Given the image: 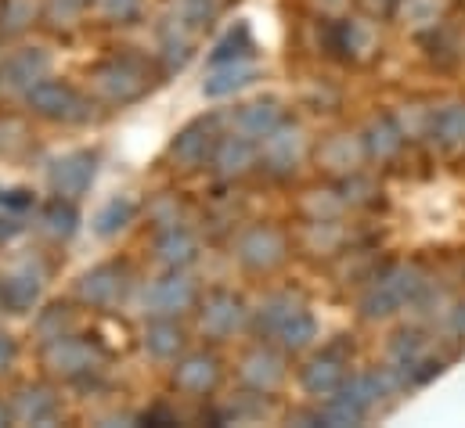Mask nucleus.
<instances>
[{
	"label": "nucleus",
	"instance_id": "1",
	"mask_svg": "<svg viewBox=\"0 0 465 428\" xmlns=\"http://www.w3.org/2000/svg\"><path fill=\"white\" fill-rule=\"evenodd\" d=\"M415 288H419V281H415L408 270H393V274L382 277V281L375 285V292L368 296V303H364L368 317H386V314H393L404 299L415 296Z\"/></svg>",
	"mask_w": 465,
	"mask_h": 428
},
{
	"label": "nucleus",
	"instance_id": "2",
	"mask_svg": "<svg viewBox=\"0 0 465 428\" xmlns=\"http://www.w3.org/2000/svg\"><path fill=\"white\" fill-rule=\"evenodd\" d=\"M437 133H440L444 144L462 148L465 144V105H455V108H448V112H440V119H437Z\"/></svg>",
	"mask_w": 465,
	"mask_h": 428
},
{
	"label": "nucleus",
	"instance_id": "3",
	"mask_svg": "<svg viewBox=\"0 0 465 428\" xmlns=\"http://www.w3.org/2000/svg\"><path fill=\"white\" fill-rule=\"evenodd\" d=\"M375 137H379V141H371V148H375V151H382V155H386V151H393V148H397V130H393L390 122H379V126H375Z\"/></svg>",
	"mask_w": 465,
	"mask_h": 428
}]
</instances>
